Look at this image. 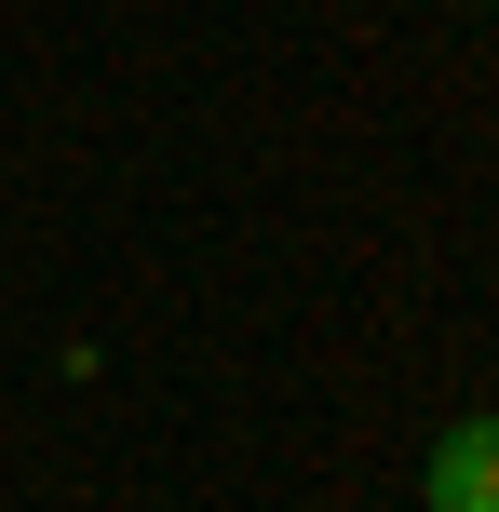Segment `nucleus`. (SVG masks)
<instances>
[{"label":"nucleus","instance_id":"nucleus-1","mask_svg":"<svg viewBox=\"0 0 499 512\" xmlns=\"http://www.w3.org/2000/svg\"><path fill=\"white\" fill-rule=\"evenodd\" d=\"M419 512H499V405H473V418H446V432H432Z\"/></svg>","mask_w":499,"mask_h":512}]
</instances>
